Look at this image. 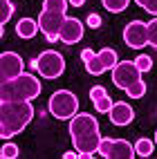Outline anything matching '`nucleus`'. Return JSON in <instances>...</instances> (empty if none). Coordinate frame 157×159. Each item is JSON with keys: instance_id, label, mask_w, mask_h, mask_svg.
<instances>
[{"instance_id": "nucleus-5", "label": "nucleus", "mask_w": 157, "mask_h": 159, "mask_svg": "<svg viewBox=\"0 0 157 159\" xmlns=\"http://www.w3.org/2000/svg\"><path fill=\"white\" fill-rule=\"evenodd\" d=\"M49 112L52 116L65 121V119H72L76 112H79V99L74 92L70 90H58L49 97Z\"/></svg>"}, {"instance_id": "nucleus-4", "label": "nucleus", "mask_w": 157, "mask_h": 159, "mask_svg": "<svg viewBox=\"0 0 157 159\" xmlns=\"http://www.w3.org/2000/svg\"><path fill=\"white\" fill-rule=\"evenodd\" d=\"M29 65H31L34 72H38L40 76H45V79H58L61 74L65 72V58H63V54H58V52L49 49V52L38 54Z\"/></svg>"}, {"instance_id": "nucleus-11", "label": "nucleus", "mask_w": 157, "mask_h": 159, "mask_svg": "<svg viewBox=\"0 0 157 159\" xmlns=\"http://www.w3.org/2000/svg\"><path fill=\"white\" fill-rule=\"evenodd\" d=\"M83 38V23L79 18H65V23L61 27V34H58V40H63L65 45H74Z\"/></svg>"}, {"instance_id": "nucleus-19", "label": "nucleus", "mask_w": 157, "mask_h": 159, "mask_svg": "<svg viewBox=\"0 0 157 159\" xmlns=\"http://www.w3.org/2000/svg\"><path fill=\"white\" fill-rule=\"evenodd\" d=\"M126 94H128L130 99H141L144 94H146V83L144 81H137L135 85H130L128 90H126Z\"/></svg>"}, {"instance_id": "nucleus-7", "label": "nucleus", "mask_w": 157, "mask_h": 159, "mask_svg": "<svg viewBox=\"0 0 157 159\" xmlns=\"http://www.w3.org/2000/svg\"><path fill=\"white\" fill-rule=\"evenodd\" d=\"M65 18L67 16L63 14V11H52V9H43V11H40V16L36 20H38L40 31L45 34V40L56 43L58 34H61V27H63V23H65Z\"/></svg>"}, {"instance_id": "nucleus-29", "label": "nucleus", "mask_w": 157, "mask_h": 159, "mask_svg": "<svg viewBox=\"0 0 157 159\" xmlns=\"http://www.w3.org/2000/svg\"><path fill=\"white\" fill-rule=\"evenodd\" d=\"M155 146H157V132H155Z\"/></svg>"}, {"instance_id": "nucleus-22", "label": "nucleus", "mask_w": 157, "mask_h": 159, "mask_svg": "<svg viewBox=\"0 0 157 159\" xmlns=\"http://www.w3.org/2000/svg\"><path fill=\"white\" fill-rule=\"evenodd\" d=\"M18 146L16 143H12V141H7L5 146H2V150H0V157H2V159H16L18 157Z\"/></svg>"}, {"instance_id": "nucleus-13", "label": "nucleus", "mask_w": 157, "mask_h": 159, "mask_svg": "<svg viewBox=\"0 0 157 159\" xmlns=\"http://www.w3.org/2000/svg\"><path fill=\"white\" fill-rule=\"evenodd\" d=\"M38 31H40L38 20H34V18H20L16 23V34L20 38H34Z\"/></svg>"}, {"instance_id": "nucleus-20", "label": "nucleus", "mask_w": 157, "mask_h": 159, "mask_svg": "<svg viewBox=\"0 0 157 159\" xmlns=\"http://www.w3.org/2000/svg\"><path fill=\"white\" fill-rule=\"evenodd\" d=\"M94 103V110H97V112H101V114H106V112H110V108H112V99L108 97V94H106V97H101V99H97V101H92Z\"/></svg>"}, {"instance_id": "nucleus-9", "label": "nucleus", "mask_w": 157, "mask_h": 159, "mask_svg": "<svg viewBox=\"0 0 157 159\" xmlns=\"http://www.w3.org/2000/svg\"><path fill=\"white\" fill-rule=\"evenodd\" d=\"M123 40L128 47L141 49L144 45H148V25L141 23V20H130L123 27Z\"/></svg>"}, {"instance_id": "nucleus-16", "label": "nucleus", "mask_w": 157, "mask_h": 159, "mask_svg": "<svg viewBox=\"0 0 157 159\" xmlns=\"http://www.w3.org/2000/svg\"><path fill=\"white\" fill-rule=\"evenodd\" d=\"M85 67H88V74H94V76H99V74L106 72V67H103L99 54H94L92 58H88V61H85Z\"/></svg>"}, {"instance_id": "nucleus-27", "label": "nucleus", "mask_w": 157, "mask_h": 159, "mask_svg": "<svg viewBox=\"0 0 157 159\" xmlns=\"http://www.w3.org/2000/svg\"><path fill=\"white\" fill-rule=\"evenodd\" d=\"M88 27H92V29L101 27V16H99V14H90V16H88Z\"/></svg>"}, {"instance_id": "nucleus-24", "label": "nucleus", "mask_w": 157, "mask_h": 159, "mask_svg": "<svg viewBox=\"0 0 157 159\" xmlns=\"http://www.w3.org/2000/svg\"><path fill=\"white\" fill-rule=\"evenodd\" d=\"M146 25H148V45H153L157 49V18L146 23Z\"/></svg>"}, {"instance_id": "nucleus-2", "label": "nucleus", "mask_w": 157, "mask_h": 159, "mask_svg": "<svg viewBox=\"0 0 157 159\" xmlns=\"http://www.w3.org/2000/svg\"><path fill=\"white\" fill-rule=\"evenodd\" d=\"M34 119V105L29 101H0V137L12 139L23 132Z\"/></svg>"}, {"instance_id": "nucleus-14", "label": "nucleus", "mask_w": 157, "mask_h": 159, "mask_svg": "<svg viewBox=\"0 0 157 159\" xmlns=\"http://www.w3.org/2000/svg\"><path fill=\"white\" fill-rule=\"evenodd\" d=\"M99 58H101V63H103L106 70H114V65L119 63V56H117V52H114L112 47H103L99 52Z\"/></svg>"}, {"instance_id": "nucleus-25", "label": "nucleus", "mask_w": 157, "mask_h": 159, "mask_svg": "<svg viewBox=\"0 0 157 159\" xmlns=\"http://www.w3.org/2000/svg\"><path fill=\"white\" fill-rule=\"evenodd\" d=\"M141 9H146L148 14H153V16H157V0H135Z\"/></svg>"}, {"instance_id": "nucleus-15", "label": "nucleus", "mask_w": 157, "mask_h": 159, "mask_svg": "<svg viewBox=\"0 0 157 159\" xmlns=\"http://www.w3.org/2000/svg\"><path fill=\"white\" fill-rule=\"evenodd\" d=\"M153 150H155V141H150V139H139L135 143V152L139 157H150Z\"/></svg>"}, {"instance_id": "nucleus-28", "label": "nucleus", "mask_w": 157, "mask_h": 159, "mask_svg": "<svg viewBox=\"0 0 157 159\" xmlns=\"http://www.w3.org/2000/svg\"><path fill=\"white\" fill-rule=\"evenodd\" d=\"M83 2H85V0H70V5H72V7H81Z\"/></svg>"}, {"instance_id": "nucleus-8", "label": "nucleus", "mask_w": 157, "mask_h": 159, "mask_svg": "<svg viewBox=\"0 0 157 159\" xmlns=\"http://www.w3.org/2000/svg\"><path fill=\"white\" fill-rule=\"evenodd\" d=\"M137 81H141V72L135 65V61H119L112 70V83L119 90H128L130 85H135Z\"/></svg>"}, {"instance_id": "nucleus-10", "label": "nucleus", "mask_w": 157, "mask_h": 159, "mask_svg": "<svg viewBox=\"0 0 157 159\" xmlns=\"http://www.w3.org/2000/svg\"><path fill=\"white\" fill-rule=\"evenodd\" d=\"M23 67H25V63L16 52H5V54L0 56V72H2L0 79H2V83L20 76V74H23Z\"/></svg>"}, {"instance_id": "nucleus-12", "label": "nucleus", "mask_w": 157, "mask_h": 159, "mask_svg": "<svg viewBox=\"0 0 157 159\" xmlns=\"http://www.w3.org/2000/svg\"><path fill=\"white\" fill-rule=\"evenodd\" d=\"M108 116H110V121H112L114 125H128V123L135 119V110L130 108L128 103L119 101V103H112Z\"/></svg>"}, {"instance_id": "nucleus-1", "label": "nucleus", "mask_w": 157, "mask_h": 159, "mask_svg": "<svg viewBox=\"0 0 157 159\" xmlns=\"http://www.w3.org/2000/svg\"><path fill=\"white\" fill-rule=\"evenodd\" d=\"M70 137H72V146L79 150L81 157H92L99 150V143H101L97 119L92 114L76 112L70 119Z\"/></svg>"}, {"instance_id": "nucleus-17", "label": "nucleus", "mask_w": 157, "mask_h": 159, "mask_svg": "<svg viewBox=\"0 0 157 159\" xmlns=\"http://www.w3.org/2000/svg\"><path fill=\"white\" fill-rule=\"evenodd\" d=\"M130 0H101V5L108 9L110 14H121L126 7H128Z\"/></svg>"}, {"instance_id": "nucleus-23", "label": "nucleus", "mask_w": 157, "mask_h": 159, "mask_svg": "<svg viewBox=\"0 0 157 159\" xmlns=\"http://www.w3.org/2000/svg\"><path fill=\"white\" fill-rule=\"evenodd\" d=\"M135 65H137L139 72L144 74V72H148V70L153 67V58H150V56H146V54H141V56L135 58Z\"/></svg>"}, {"instance_id": "nucleus-6", "label": "nucleus", "mask_w": 157, "mask_h": 159, "mask_svg": "<svg viewBox=\"0 0 157 159\" xmlns=\"http://www.w3.org/2000/svg\"><path fill=\"white\" fill-rule=\"evenodd\" d=\"M97 152L101 157H110V159H132V157H137L132 143H128L126 139H110V137H101V143H99Z\"/></svg>"}, {"instance_id": "nucleus-26", "label": "nucleus", "mask_w": 157, "mask_h": 159, "mask_svg": "<svg viewBox=\"0 0 157 159\" xmlns=\"http://www.w3.org/2000/svg\"><path fill=\"white\" fill-rule=\"evenodd\" d=\"M106 88H103V85H94L92 90H90V99L92 101H97V99H101V97H106Z\"/></svg>"}, {"instance_id": "nucleus-3", "label": "nucleus", "mask_w": 157, "mask_h": 159, "mask_svg": "<svg viewBox=\"0 0 157 159\" xmlns=\"http://www.w3.org/2000/svg\"><path fill=\"white\" fill-rule=\"evenodd\" d=\"M40 94V81L34 74H20L0 85V101H31Z\"/></svg>"}, {"instance_id": "nucleus-21", "label": "nucleus", "mask_w": 157, "mask_h": 159, "mask_svg": "<svg viewBox=\"0 0 157 159\" xmlns=\"http://www.w3.org/2000/svg\"><path fill=\"white\" fill-rule=\"evenodd\" d=\"M67 5H70V0H45L43 9H52V11H63L65 14Z\"/></svg>"}, {"instance_id": "nucleus-18", "label": "nucleus", "mask_w": 157, "mask_h": 159, "mask_svg": "<svg viewBox=\"0 0 157 159\" xmlns=\"http://www.w3.org/2000/svg\"><path fill=\"white\" fill-rule=\"evenodd\" d=\"M14 16V5L9 0H0V25H7Z\"/></svg>"}]
</instances>
